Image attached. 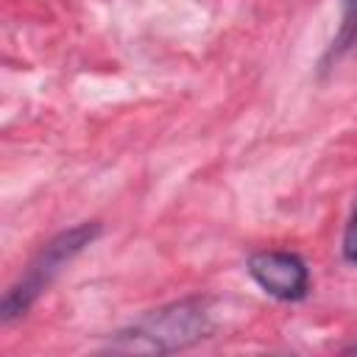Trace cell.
<instances>
[{"label":"cell","mask_w":357,"mask_h":357,"mask_svg":"<svg viewBox=\"0 0 357 357\" xmlns=\"http://www.w3.org/2000/svg\"><path fill=\"white\" fill-rule=\"evenodd\" d=\"M209 301L184 298L145 315L128 329H120L109 340V349L120 354H167L209 337Z\"/></svg>","instance_id":"cell-1"},{"label":"cell","mask_w":357,"mask_h":357,"mask_svg":"<svg viewBox=\"0 0 357 357\" xmlns=\"http://www.w3.org/2000/svg\"><path fill=\"white\" fill-rule=\"evenodd\" d=\"M343 257H346V262L357 265V215H351L349 223H346V231H343Z\"/></svg>","instance_id":"cell-5"},{"label":"cell","mask_w":357,"mask_h":357,"mask_svg":"<svg viewBox=\"0 0 357 357\" xmlns=\"http://www.w3.org/2000/svg\"><path fill=\"white\" fill-rule=\"evenodd\" d=\"M354 39H357V0H346V8H343V22H340L337 39L332 42V53L346 50V47H349Z\"/></svg>","instance_id":"cell-4"},{"label":"cell","mask_w":357,"mask_h":357,"mask_svg":"<svg viewBox=\"0 0 357 357\" xmlns=\"http://www.w3.org/2000/svg\"><path fill=\"white\" fill-rule=\"evenodd\" d=\"M248 273L279 301H298L310 290V268L293 251H257L248 257Z\"/></svg>","instance_id":"cell-3"},{"label":"cell","mask_w":357,"mask_h":357,"mask_svg":"<svg viewBox=\"0 0 357 357\" xmlns=\"http://www.w3.org/2000/svg\"><path fill=\"white\" fill-rule=\"evenodd\" d=\"M98 234H100V223L92 220V223H78L67 231H59L53 240H47L42 251L31 259L25 273L6 290L3 304H0L3 324H11L14 318L25 315L33 307V301L50 287V282L61 273V268L73 262L89 243H95Z\"/></svg>","instance_id":"cell-2"},{"label":"cell","mask_w":357,"mask_h":357,"mask_svg":"<svg viewBox=\"0 0 357 357\" xmlns=\"http://www.w3.org/2000/svg\"><path fill=\"white\" fill-rule=\"evenodd\" d=\"M354 215H357V198H354Z\"/></svg>","instance_id":"cell-7"},{"label":"cell","mask_w":357,"mask_h":357,"mask_svg":"<svg viewBox=\"0 0 357 357\" xmlns=\"http://www.w3.org/2000/svg\"><path fill=\"white\" fill-rule=\"evenodd\" d=\"M343 351H346V354H357V343H354V346H349V349H343Z\"/></svg>","instance_id":"cell-6"}]
</instances>
